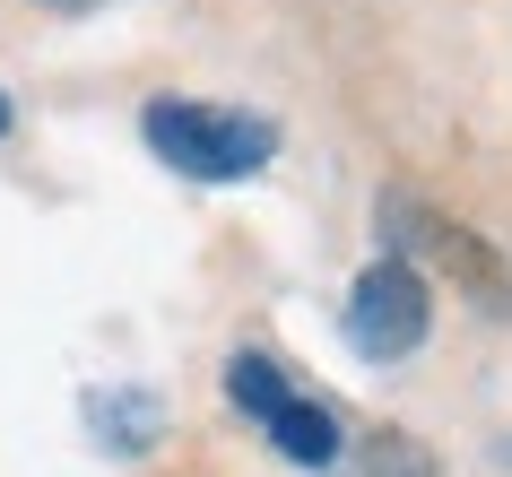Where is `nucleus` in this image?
<instances>
[{
    "instance_id": "3",
    "label": "nucleus",
    "mask_w": 512,
    "mask_h": 477,
    "mask_svg": "<svg viewBox=\"0 0 512 477\" xmlns=\"http://www.w3.org/2000/svg\"><path fill=\"white\" fill-rule=\"evenodd\" d=\"M426 252H434V269L452 278V295H469L486 321H512V261L478 235V226H452V217H434Z\"/></svg>"
},
{
    "instance_id": "2",
    "label": "nucleus",
    "mask_w": 512,
    "mask_h": 477,
    "mask_svg": "<svg viewBox=\"0 0 512 477\" xmlns=\"http://www.w3.org/2000/svg\"><path fill=\"white\" fill-rule=\"evenodd\" d=\"M339 330H348V347L365 356V365H400V356H417L426 330H434V287H426L408 261H374V269L348 287Z\"/></svg>"
},
{
    "instance_id": "6",
    "label": "nucleus",
    "mask_w": 512,
    "mask_h": 477,
    "mask_svg": "<svg viewBox=\"0 0 512 477\" xmlns=\"http://www.w3.org/2000/svg\"><path fill=\"white\" fill-rule=\"evenodd\" d=\"M226 399H235L252 425H270L278 408L296 399V382H287V365H278V356H261V347H235V356H226Z\"/></svg>"
},
{
    "instance_id": "8",
    "label": "nucleus",
    "mask_w": 512,
    "mask_h": 477,
    "mask_svg": "<svg viewBox=\"0 0 512 477\" xmlns=\"http://www.w3.org/2000/svg\"><path fill=\"white\" fill-rule=\"evenodd\" d=\"M0 139H9V96H0Z\"/></svg>"
},
{
    "instance_id": "9",
    "label": "nucleus",
    "mask_w": 512,
    "mask_h": 477,
    "mask_svg": "<svg viewBox=\"0 0 512 477\" xmlns=\"http://www.w3.org/2000/svg\"><path fill=\"white\" fill-rule=\"evenodd\" d=\"M53 9H87V0H53Z\"/></svg>"
},
{
    "instance_id": "4",
    "label": "nucleus",
    "mask_w": 512,
    "mask_h": 477,
    "mask_svg": "<svg viewBox=\"0 0 512 477\" xmlns=\"http://www.w3.org/2000/svg\"><path fill=\"white\" fill-rule=\"evenodd\" d=\"M87 425H96V443L113 460H139V451H157L165 434V399L148 382H113V391H87Z\"/></svg>"
},
{
    "instance_id": "7",
    "label": "nucleus",
    "mask_w": 512,
    "mask_h": 477,
    "mask_svg": "<svg viewBox=\"0 0 512 477\" xmlns=\"http://www.w3.org/2000/svg\"><path fill=\"white\" fill-rule=\"evenodd\" d=\"M356 477H443V460H434L417 434H400V425H374V434L356 443Z\"/></svg>"
},
{
    "instance_id": "10",
    "label": "nucleus",
    "mask_w": 512,
    "mask_h": 477,
    "mask_svg": "<svg viewBox=\"0 0 512 477\" xmlns=\"http://www.w3.org/2000/svg\"><path fill=\"white\" fill-rule=\"evenodd\" d=\"M504 469H512V434H504Z\"/></svg>"
},
{
    "instance_id": "1",
    "label": "nucleus",
    "mask_w": 512,
    "mask_h": 477,
    "mask_svg": "<svg viewBox=\"0 0 512 477\" xmlns=\"http://www.w3.org/2000/svg\"><path fill=\"white\" fill-rule=\"evenodd\" d=\"M139 139L157 148L183 183H243L278 157V122L235 105H200V96H148L139 105Z\"/></svg>"
},
{
    "instance_id": "5",
    "label": "nucleus",
    "mask_w": 512,
    "mask_h": 477,
    "mask_svg": "<svg viewBox=\"0 0 512 477\" xmlns=\"http://www.w3.org/2000/svg\"><path fill=\"white\" fill-rule=\"evenodd\" d=\"M270 443H278V460H296V469H339V417H330L322 399H287V408H278L270 417Z\"/></svg>"
}]
</instances>
